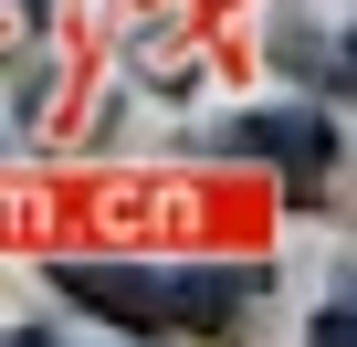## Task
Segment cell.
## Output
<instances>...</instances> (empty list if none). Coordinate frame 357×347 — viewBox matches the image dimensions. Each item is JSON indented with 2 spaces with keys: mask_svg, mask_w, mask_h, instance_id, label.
<instances>
[{
  "mask_svg": "<svg viewBox=\"0 0 357 347\" xmlns=\"http://www.w3.org/2000/svg\"><path fill=\"white\" fill-rule=\"evenodd\" d=\"M53 284L105 326H147V337H221L252 326V305L273 295L263 263H53Z\"/></svg>",
  "mask_w": 357,
  "mask_h": 347,
  "instance_id": "cell-1",
  "label": "cell"
},
{
  "mask_svg": "<svg viewBox=\"0 0 357 347\" xmlns=\"http://www.w3.org/2000/svg\"><path fill=\"white\" fill-rule=\"evenodd\" d=\"M211 147L221 158H273L284 168V200L294 211H315L326 200V179H336V105H273V116H231V126H211Z\"/></svg>",
  "mask_w": 357,
  "mask_h": 347,
  "instance_id": "cell-2",
  "label": "cell"
}]
</instances>
